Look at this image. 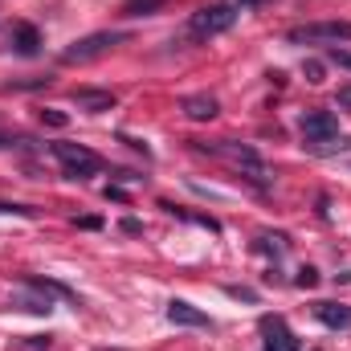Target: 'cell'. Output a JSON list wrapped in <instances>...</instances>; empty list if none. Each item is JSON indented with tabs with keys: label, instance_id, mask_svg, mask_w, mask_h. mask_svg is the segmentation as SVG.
Segmentation results:
<instances>
[{
	"label": "cell",
	"instance_id": "1",
	"mask_svg": "<svg viewBox=\"0 0 351 351\" xmlns=\"http://www.w3.org/2000/svg\"><path fill=\"white\" fill-rule=\"evenodd\" d=\"M298 127H302V139H306L302 147L311 156H335V152H348L351 147L348 135H339V123H335L331 110H306L298 119Z\"/></svg>",
	"mask_w": 351,
	"mask_h": 351
},
{
	"label": "cell",
	"instance_id": "2",
	"mask_svg": "<svg viewBox=\"0 0 351 351\" xmlns=\"http://www.w3.org/2000/svg\"><path fill=\"white\" fill-rule=\"evenodd\" d=\"M233 25H237V4H204V8L192 12L188 33H192L196 41H208V37H217V33H229Z\"/></svg>",
	"mask_w": 351,
	"mask_h": 351
},
{
	"label": "cell",
	"instance_id": "3",
	"mask_svg": "<svg viewBox=\"0 0 351 351\" xmlns=\"http://www.w3.org/2000/svg\"><path fill=\"white\" fill-rule=\"evenodd\" d=\"M290 45H319V41H351V21H311V25H298L286 33Z\"/></svg>",
	"mask_w": 351,
	"mask_h": 351
},
{
	"label": "cell",
	"instance_id": "4",
	"mask_svg": "<svg viewBox=\"0 0 351 351\" xmlns=\"http://www.w3.org/2000/svg\"><path fill=\"white\" fill-rule=\"evenodd\" d=\"M49 152H53V160L62 164V172L70 176V180H90V176L102 168V160L90 147H82V143H53Z\"/></svg>",
	"mask_w": 351,
	"mask_h": 351
},
{
	"label": "cell",
	"instance_id": "5",
	"mask_svg": "<svg viewBox=\"0 0 351 351\" xmlns=\"http://www.w3.org/2000/svg\"><path fill=\"white\" fill-rule=\"evenodd\" d=\"M119 41H123V33H90V37H82V41H74L70 49H62V62H66V66H86V62H94V58L110 53Z\"/></svg>",
	"mask_w": 351,
	"mask_h": 351
},
{
	"label": "cell",
	"instance_id": "6",
	"mask_svg": "<svg viewBox=\"0 0 351 351\" xmlns=\"http://www.w3.org/2000/svg\"><path fill=\"white\" fill-rule=\"evenodd\" d=\"M200 152H213V156H221V160H229L233 168H245V172L254 176V180H262L265 168H262V160H258V152L254 147H245V143H200Z\"/></svg>",
	"mask_w": 351,
	"mask_h": 351
},
{
	"label": "cell",
	"instance_id": "7",
	"mask_svg": "<svg viewBox=\"0 0 351 351\" xmlns=\"http://www.w3.org/2000/svg\"><path fill=\"white\" fill-rule=\"evenodd\" d=\"M70 102L86 114H102V110H114V94L110 90H94V86H74L70 90Z\"/></svg>",
	"mask_w": 351,
	"mask_h": 351
},
{
	"label": "cell",
	"instance_id": "8",
	"mask_svg": "<svg viewBox=\"0 0 351 351\" xmlns=\"http://www.w3.org/2000/svg\"><path fill=\"white\" fill-rule=\"evenodd\" d=\"M262 331L269 335L265 339V348L262 351H298V339H294V331L274 315V319H262Z\"/></svg>",
	"mask_w": 351,
	"mask_h": 351
},
{
	"label": "cell",
	"instance_id": "9",
	"mask_svg": "<svg viewBox=\"0 0 351 351\" xmlns=\"http://www.w3.org/2000/svg\"><path fill=\"white\" fill-rule=\"evenodd\" d=\"M168 319H172L176 327H213V319L204 311H196L192 302H184V298H172L168 302Z\"/></svg>",
	"mask_w": 351,
	"mask_h": 351
},
{
	"label": "cell",
	"instance_id": "10",
	"mask_svg": "<svg viewBox=\"0 0 351 351\" xmlns=\"http://www.w3.org/2000/svg\"><path fill=\"white\" fill-rule=\"evenodd\" d=\"M180 110H184L192 123H208V119H217V110H221V106H217V98H213V94H188V98L180 102Z\"/></svg>",
	"mask_w": 351,
	"mask_h": 351
},
{
	"label": "cell",
	"instance_id": "11",
	"mask_svg": "<svg viewBox=\"0 0 351 351\" xmlns=\"http://www.w3.org/2000/svg\"><path fill=\"white\" fill-rule=\"evenodd\" d=\"M315 319H319L323 327L348 331L351 327V306H343V302H319V306H315Z\"/></svg>",
	"mask_w": 351,
	"mask_h": 351
},
{
	"label": "cell",
	"instance_id": "12",
	"mask_svg": "<svg viewBox=\"0 0 351 351\" xmlns=\"http://www.w3.org/2000/svg\"><path fill=\"white\" fill-rule=\"evenodd\" d=\"M12 49H16L21 58H33V53L41 49V33H37L33 25H16V29H12Z\"/></svg>",
	"mask_w": 351,
	"mask_h": 351
},
{
	"label": "cell",
	"instance_id": "13",
	"mask_svg": "<svg viewBox=\"0 0 351 351\" xmlns=\"http://www.w3.org/2000/svg\"><path fill=\"white\" fill-rule=\"evenodd\" d=\"M168 0H123V16H156Z\"/></svg>",
	"mask_w": 351,
	"mask_h": 351
},
{
	"label": "cell",
	"instance_id": "14",
	"mask_svg": "<svg viewBox=\"0 0 351 351\" xmlns=\"http://www.w3.org/2000/svg\"><path fill=\"white\" fill-rule=\"evenodd\" d=\"M41 123L53 127V131H62V127L70 123V114H62V110H41Z\"/></svg>",
	"mask_w": 351,
	"mask_h": 351
},
{
	"label": "cell",
	"instance_id": "15",
	"mask_svg": "<svg viewBox=\"0 0 351 351\" xmlns=\"http://www.w3.org/2000/svg\"><path fill=\"white\" fill-rule=\"evenodd\" d=\"M294 282H298V286H302V290H311V286H315V282H319V274H315V269H311V265H302V269H298V278H294Z\"/></svg>",
	"mask_w": 351,
	"mask_h": 351
},
{
	"label": "cell",
	"instance_id": "16",
	"mask_svg": "<svg viewBox=\"0 0 351 351\" xmlns=\"http://www.w3.org/2000/svg\"><path fill=\"white\" fill-rule=\"evenodd\" d=\"M327 62H335V66L351 70V53H348V49H327Z\"/></svg>",
	"mask_w": 351,
	"mask_h": 351
},
{
	"label": "cell",
	"instance_id": "17",
	"mask_svg": "<svg viewBox=\"0 0 351 351\" xmlns=\"http://www.w3.org/2000/svg\"><path fill=\"white\" fill-rule=\"evenodd\" d=\"M302 70H306V82H315V86L323 82V66H319V62H306Z\"/></svg>",
	"mask_w": 351,
	"mask_h": 351
},
{
	"label": "cell",
	"instance_id": "18",
	"mask_svg": "<svg viewBox=\"0 0 351 351\" xmlns=\"http://www.w3.org/2000/svg\"><path fill=\"white\" fill-rule=\"evenodd\" d=\"M0 213H16V217H33V208H25V204H0Z\"/></svg>",
	"mask_w": 351,
	"mask_h": 351
},
{
	"label": "cell",
	"instance_id": "19",
	"mask_svg": "<svg viewBox=\"0 0 351 351\" xmlns=\"http://www.w3.org/2000/svg\"><path fill=\"white\" fill-rule=\"evenodd\" d=\"M25 143H29V139H12V135L0 131V147H25Z\"/></svg>",
	"mask_w": 351,
	"mask_h": 351
},
{
	"label": "cell",
	"instance_id": "20",
	"mask_svg": "<svg viewBox=\"0 0 351 351\" xmlns=\"http://www.w3.org/2000/svg\"><path fill=\"white\" fill-rule=\"evenodd\" d=\"M339 106H351V86H339Z\"/></svg>",
	"mask_w": 351,
	"mask_h": 351
},
{
	"label": "cell",
	"instance_id": "21",
	"mask_svg": "<svg viewBox=\"0 0 351 351\" xmlns=\"http://www.w3.org/2000/svg\"><path fill=\"white\" fill-rule=\"evenodd\" d=\"M241 4H258V0H241Z\"/></svg>",
	"mask_w": 351,
	"mask_h": 351
}]
</instances>
